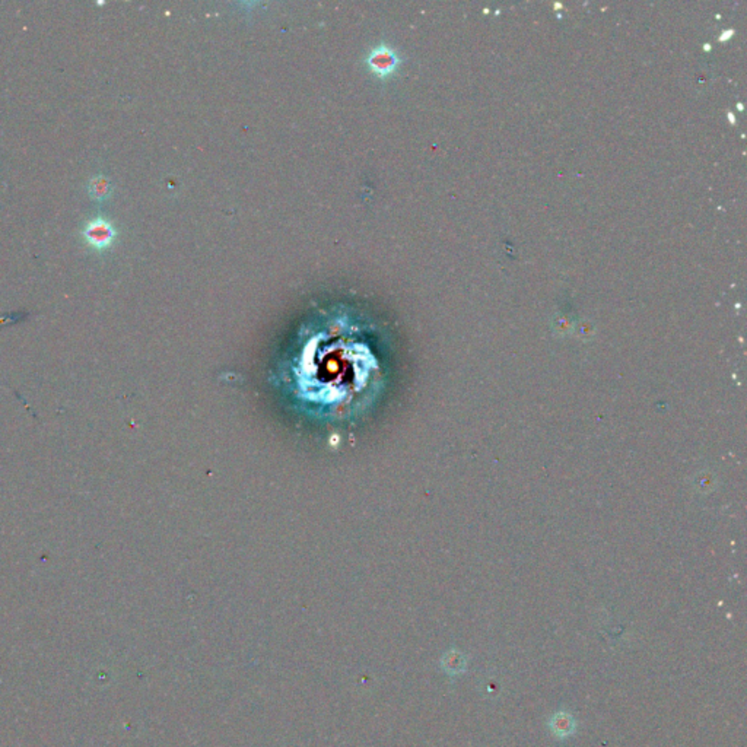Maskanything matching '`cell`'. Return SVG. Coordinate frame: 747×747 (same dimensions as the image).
Wrapping results in <instances>:
<instances>
[{"mask_svg": "<svg viewBox=\"0 0 747 747\" xmlns=\"http://www.w3.org/2000/svg\"><path fill=\"white\" fill-rule=\"evenodd\" d=\"M366 65L369 70L380 79L390 77L400 65V58L397 51L388 45L374 47L366 58Z\"/></svg>", "mask_w": 747, "mask_h": 747, "instance_id": "cell-1", "label": "cell"}, {"mask_svg": "<svg viewBox=\"0 0 747 747\" xmlns=\"http://www.w3.org/2000/svg\"><path fill=\"white\" fill-rule=\"evenodd\" d=\"M89 197L95 202H105L113 193L111 181L105 175H97L89 180L88 184Z\"/></svg>", "mask_w": 747, "mask_h": 747, "instance_id": "cell-3", "label": "cell"}, {"mask_svg": "<svg viewBox=\"0 0 747 747\" xmlns=\"http://www.w3.org/2000/svg\"><path fill=\"white\" fill-rule=\"evenodd\" d=\"M442 667L451 675H457V673L463 672L464 670V657H463V654H460L457 651L447 653L445 657L442 658Z\"/></svg>", "mask_w": 747, "mask_h": 747, "instance_id": "cell-5", "label": "cell"}, {"mask_svg": "<svg viewBox=\"0 0 747 747\" xmlns=\"http://www.w3.org/2000/svg\"><path fill=\"white\" fill-rule=\"evenodd\" d=\"M550 729L559 737H568L574 733L575 729L574 718L565 712H557L550 719Z\"/></svg>", "mask_w": 747, "mask_h": 747, "instance_id": "cell-4", "label": "cell"}, {"mask_svg": "<svg viewBox=\"0 0 747 747\" xmlns=\"http://www.w3.org/2000/svg\"><path fill=\"white\" fill-rule=\"evenodd\" d=\"M82 235L85 238V241L92 249L102 251V250L111 247V244L114 243V239L117 236V231L111 222H109L104 218H97L87 224V227L82 231Z\"/></svg>", "mask_w": 747, "mask_h": 747, "instance_id": "cell-2", "label": "cell"}]
</instances>
